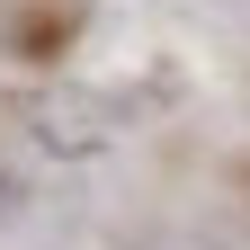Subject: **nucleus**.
Returning a JSON list of instances; mask_svg holds the SVG:
<instances>
[{"mask_svg":"<svg viewBox=\"0 0 250 250\" xmlns=\"http://www.w3.org/2000/svg\"><path fill=\"white\" fill-rule=\"evenodd\" d=\"M116 125H125V107L99 99V89H54V99L27 107V134H36L45 152H107Z\"/></svg>","mask_w":250,"mask_h":250,"instance_id":"nucleus-1","label":"nucleus"}]
</instances>
